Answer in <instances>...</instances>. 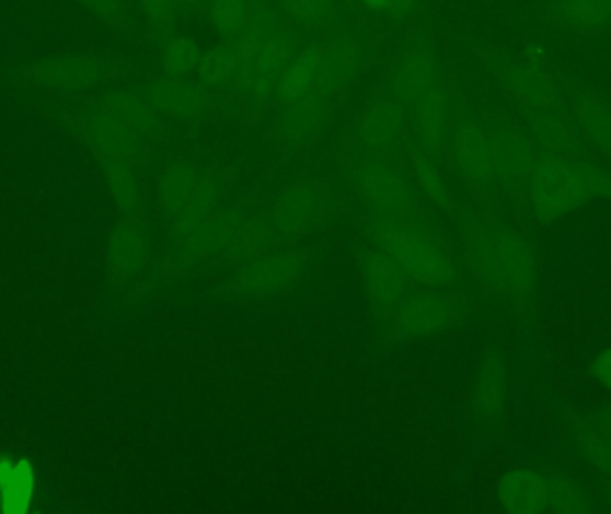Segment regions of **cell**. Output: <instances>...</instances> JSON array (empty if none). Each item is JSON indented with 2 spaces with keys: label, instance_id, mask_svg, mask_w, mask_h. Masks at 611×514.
<instances>
[{
  "label": "cell",
  "instance_id": "cell-13",
  "mask_svg": "<svg viewBox=\"0 0 611 514\" xmlns=\"http://www.w3.org/2000/svg\"><path fill=\"white\" fill-rule=\"evenodd\" d=\"M365 4L372 5V8H379V5L389 4L390 0H364Z\"/></svg>",
  "mask_w": 611,
  "mask_h": 514
},
{
  "label": "cell",
  "instance_id": "cell-2",
  "mask_svg": "<svg viewBox=\"0 0 611 514\" xmlns=\"http://www.w3.org/2000/svg\"><path fill=\"white\" fill-rule=\"evenodd\" d=\"M36 479L27 459L13 463L0 459V510L5 514H24L33 504Z\"/></svg>",
  "mask_w": 611,
  "mask_h": 514
},
{
  "label": "cell",
  "instance_id": "cell-7",
  "mask_svg": "<svg viewBox=\"0 0 611 514\" xmlns=\"http://www.w3.org/2000/svg\"><path fill=\"white\" fill-rule=\"evenodd\" d=\"M200 52L197 49V45L194 42H185V39H180V42H174V44L169 47V63L174 67V69H192L199 61Z\"/></svg>",
  "mask_w": 611,
  "mask_h": 514
},
{
  "label": "cell",
  "instance_id": "cell-14",
  "mask_svg": "<svg viewBox=\"0 0 611 514\" xmlns=\"http://www.w3.org/2000/svg\"><path fill=\"white\" fill-rule=\"evenodd\" d=\"M177 2H183V0H175V4H177Z\"/></svg>",
  "mask_w": 611,
  "mask_h": 514
},
{
  "label": "cell",
  "instance_id": "cell-1",
  "mask_svg": "<svg viewBox=\"0 0 611 514\" xmlns=\"http://www.w3.org/2000/svg\"><path fill=\"white\" fill-rule=\"evenodd\" d=\"M499 499L514 513L581 510L573 484L531 470H511L499 484Z\"/></svg>",
  "mask_w": 611,
  "mask_h": 514
},
{
  "label": "cell",
  "instance_id": "cell-3",
  "mask_svg": "<svg viewBox=\"0 0 611 514\" xmlns=\"http://www.w3.org/2000/svg\"><path fill=\"white\" fill-rule=\"evenodd\" d=\"M31 72L36 73L39 79H44L47 83L70 86V84H78V81H81L83 75L95 72V70L83 59L53 58L34 65Z\"/></svg>",
  "mask_w": 611,
  "mask_h": 514
},
{
  "label": "cell",
  "instance_id": "cell-5",
  "mask_svg": "<svg viewBox=\"0 0 611 514\" xmlns=\"http://www.w3.org/2000/svg\"><path fill=\"white\" fill-rule=\"evenodd\" d=\"M247 0H214L211 19L222 35H234L247 20Z\"/></svg>",
  "mask_w": 611,
  "mask_h": 514
},
{
  "label": "cell",
  "instance_id": "cell-6",
  "mask_svg": "<svg viewBox=\"0 0 611 514\" xmlns=\"http://www.w3.org/2000/svg\"><path fill=\"white\" fill-rule=\"evenodd\" d=\"M237 54H229L226 50H215L203 58V69L200 72L206 73L208 78L222 79L233 72L237 67Z\"/></svg>",
  "mask_w": 611,
  "mask_h": 514
},
{
  "label": "cell",
  "instance_id": "cell-9",
  "mask_svg": "<svg viewBox=\"0 0 611 514\" xmlns=\"http://www.w3.org/2000/svg\"><path fill=\"white\" fill-rule=\"evenodd\" d=\"M588 456L597 466L601 468H611V436H602V434H593L587 442Z\"/></svg>",
  "mask_w": 611,
  "mask_h": 514
},
{
  "label": "cell",
  "instance_id": "cell-8",
  "mask_svg": "<svg viewBox=\"0 0 611 514\" xmlns=\"http://www.w3.org/2000/svg\"><path fill=\"white\" fill-rule=\"evenodd\" d=\"M88 11L109 24H118L124 19V5L120 0H79Z\"/></svg>",
  "mask_w": 611,
  "mask_h": 514
},
{
  "label": "cell",
  "instance_id": "cell-10",
  "mask_svg": "<svg viewBox=\"0 0 611 514\" xmlns=\"http://www.w3.org/2000/svg\"><path fill=\"white\" fill-rule=\"evenodd\" d=\"M146 15L155 24H165L172 19L175 0H140Z\"/></svg>",
  "mask_w": 611,
  "mask_h": 514
},
{
  "label": "cell",
  "instance_id": "cell-11",
  "mask_svg": "<svg viewBox=\"0 0 611 514\" xmlns=\"http://www.w3.org/2000/svg\"><path fill=\"white\" fill-rule=\"evenodd\" d=\"M325 0H288L290 10L301 19H321Z\"/></svg>",
  "mask_w": 611,
  "mask_h": 514
},
{
  "label": "cell",
  "instance_id": "cell-4",
  "mask_svg": "<svg viewBox=\"0 0 611 514\" xmlns=\"http://www.w3.org/2000/svg\"><path fill=\"white\" fill-rule=\"evenodd\" d=\"M319 69H321V58L316 54H304L302 58L297 59L296 63L291 65V69H288L285 78H283V95L287 98L301 95L306 87L315 81Z\"/></svg>",
  "mask_w": 611,
  "mask_h": 514
},
{
  "label": "cell",
  "instance_id": "cell-12",
  "mask_svg": "<svg viewBox=\"0 0 611 514\" xmlns=\"http://www.w3.org/2000/svg\"><path fill=\"white\" fill-rule=\"evenodd\" d=\"M593 374L604 388L611 389V347L597 355L593 361Z\"/></svg>",
  "mask_w": 611,
  "mask_h": 514
}]
</instances>
